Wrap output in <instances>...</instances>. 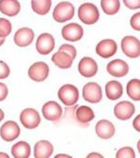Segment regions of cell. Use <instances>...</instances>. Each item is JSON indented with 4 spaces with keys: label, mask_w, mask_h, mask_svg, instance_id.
<instances>
[{
    "label": "cell",
    "mask_w": 140,
    "mask_h": 158,
    "mask_svg": "<svg viewBox=\"0 0 140 158\" xmlns=\"http://www.w3.org/2000/svg\"><path fill=\"white\" fill-rule=\"evenodd\" d=\"M78 71L84 77H92L97 73L98 65L91 57L85 56L80 60L78 64Z\"/></svg>",
    "instance_id": "cell-14"
},
{
    "label": "cell",
    "mask_w": 140,
    "mask_h": 158,
    "mask_svg": "<svg viewBox=\"0 0 140 158\" xmlns=\"http://www.w3.org/2000/svg\"><path fill=\"white\" fill-rule=\"evenodd\" d=\"M58 98L65 106H74L79 98V91L77 88L73 85L67 84L62 86L58 90Z\"/></svg>",
    "instance_id": "cell-3"
},
{
    "label": "cell",
    "mask_w": 140,
    "mask_h": 158,
    "mask_svg": "<svg viewBox=\"0 0 140 158\" xmlns=\"http://www.w3.org/2000/svg\"><path fill=\"white\" fill-rule=\"evenodd\" d=\"M75 116L77 121L80 123H90L93 118H95V114L93 112V110L86 106H81L77 107L76 111H75Z\"/></svg>",
    "instance_id": "cell-22"
},
{
    "label": "cell",
    "mask_w": 140,
    "mask_h": 158,
    "mask_svg": "<svg viewBox=\"0 0 140 158\" xmlns=\"http://www.w3.org/2000/svg\"><path fill=\"white\" fill-rule=\"evenodd\" d=\"M96 134L99 137L103 138V139H108L111 138L115 134V126L113 123L106 120L99 121L95 127Z\"/></svg>",
    "instance_id": "cell-17"
},
{
    "label": "cell",
    "mask_w": 140,
    "mask_h": 158,
    "mask_svg": "<svg viewBox=\"0 0 140 158\" xmlns=\"http://www.w3.org/2000/svg\"><path fill=\"white\" fill-rule=\"evenodd\" d=\"M8 93H9V90H8L7 86L3 83H0V102L5 100L8 96Z\"/></svg>",
    "instance_id": "cell-33"
},
{
    "label": "cell",
    "mask_w": 140,
    "mask_h": 158,
    "mask_svg": "<svg viewBox=\"0 0 140 158\" xmlns=\"http://www.w3.org/2000/svg\"><path fill=\"white\" fill-rule=\"evenodd\" d=\"M34 40V32L28 27L20 28L14 35V43L20 47H26L32 44Z\"/></svg>",
    "instance_id": "cell-15"
},
{
    "label": "cell",
    "mask_w": 140,
    "mask_h": 158,
    "mask_svg": "<svg viewBox=\"0 0 140 158\" xmlns=\"http://www.w3.org/2000/svg\"><path fill=\"white\" fill-rule=\"evenodd\" d=\"M117 158H134L135 153L134 150L130 147H124L121 148L117 152Z\"/></svg>",
    "instance_id": "cell-28"
},
{
    "label": "cell",
    "mask_w": 140,
    "mask_h": 158,
    "mask_svg": "<svg viewBox=\"0 0 140 158\" xmlns=\"http://www.w3.org/2000/svg\"><path fill=\"white\" fill-rule=\"evenodd\" d=\"M62 37L69 42H77L81 40L84 34L83 27L78 24H68L61 30Z\"/></svg>",
    "instance_id": "cell-12"
},
{
    "label": "cell",
    "mask_w": 140,
    "mask_h": 158,
    "mask_svg": "<svg viewBox=\"0 0 140 158\" xmlns=\"http://www.w3.org/2000/svg\"><path fill=\"white\" fill-rule=\"evenodd\" d=\"M127 94L134 101H140V80L132 79L127 84Z\"/></svg>",
    "instance_id": "cell-26"
},
{
    "label": "cell",
    "mask_w": 140,
    "mask_h": 158,
    "mask_svg": "<svg viewBox=\"0 0 140 158\" xmlns=\"http://www.w3.org/2000/svg\"><path fill=\"white\" fill-rule=\"evenodd\" d=\"M58 157H70V156L66 155V154H57V155H56V158H58Z\"/></svg>",
    "instance_id": "cell-38"
},
{
    "label": "cell",
    "mask_w": 140,
    "mask_h": 158,
    "mask_svg": "<svg viewBox=\"0 0 140 158\" xmlns=\"http://www.w3.org/2000/svg\"><path fill=\"white\" fill-rule=\"evenodd\" d=\"M74 16V7L72 3L63 1L58 3L53 12V17L57 23H65Z\"/></svg>",
    "instance_id": "cell-2"
},
{
    "label": "cell",
    "mask_w": 140,
    "mask_h": 158,
    "mask_svg": "<svg viewBox=\"0 0 140 158\" xmlns=\"http://www.w3.org/2000/svg\"><path fill=\"white\" fill-rule=\"evenodd\" d=\"M0 157H2V158H9V155L7 153H4V152H0Z\"/></svg>",
    "instance_id": "cell-37"
},
{
    "label": "cell",
    "mask_w": 140,
    "mask_h": 158,
    "mask_svg": "<svg viewBox=\"0 0 140 158\" xmlns=\"http://www.w3.org/2000/svg\"><path fill=\"white\" fill-rule=\"evenodd\" d=\"M55 48L54 37L49 33H43L39 36L36 42V49L41 55H48Z\"/></svg>",
    "instance_id": "cell-7"
},
{
    "label": "cell",
    "mask_w": 140,
    "mask_h": 158,
    "mask_svg": "<svg viewBox=\"0 0 140 158\" xmlns=\"http://www.w3.org/2000/svg\"><path fill=\"white\" fill-rule=\"evenodd\" d=\"M42 112L43 117L47 121L56 122L60 120L62 116V108L56 102L50 101L47 102L42 108Z\"/></svg>",
    "instance_id": "cell-10"
},
{
    "label": "cell",
    "mask_w": 140,
    "mask_h": 158,
    "mask_svg": "<svg viewBox=\"0 0 140 158\" xmlns=\"http://www.w3.org/2000/svg\"><path fill=\"white\" fill-rule=\"evenodd\" d=\"M52 61L60 69H69L72 65L73 59L65 52L58 51L52 56Z\"/></svg>",
    "instance_id": "cell-20"
},
{
    "label": "cell",
    "mask_w": 140,
    "mask_h": 158,
    "mask_svg": "<svg viewBox=\"0 0 140 158\" xmlns=\"http://www.w3.org/2000/svg\"><path fill=\"white\" fill-rule=\"evenodd\" d=\"M20 133H21V130H20L19 125L12 121L6 122L0 128V135H1L2 139L7 142L16 139L20 135Z\"/></svg>",
    "instance_id": "cell-9"
},
{
    "label": "cell",
    "mask_w": 140,
    "mask_h": 158,
    "mask_svg": "<svg viewBox=\"0 0 140 158\" xmlns=\"http://www.w3.org/2000/svg\"><path fill=\"white\" fill-rule=\"evenodd\" d=\"M130 24L134 30L136 31L140 30V12H137L134 15H133V17L131 18Z\"/></svg>",
    "instance_id": "cell-31"
},
{
    "label": "cell",
    "mask_w": 140,
    "mask_h": 158,
    "mask_svg": "<svg viewBox=\"0 0 140 158\" xmlns=\"http://www.w3.org/2000/svg\"><path fill=\"white\" fill-rule=\"evenodd\" d=\"M20 10L21 5L18 0H0V11L7 16H16Z\"/></svg>",
    "instance_id": "cell-18"
},
{
    "label": "cell",
    "mask_w": 140,
    "mask_h": 158,
    "mask_svg": "<svg viewBox=\"0 0 140 158\" xmlns=\"http://www.w3.org/2000/svg\"><path fill=\"white\" fill-rule=\"evenodd\" d=\"M20 121L24 127L35 129L41 123V116L34 108H27L20 114Z\"/></svg>",
    "instance_id": "cell-6"
},
{
    "label": "cell",
    "mask_w": 140,
    "mask_h": 158,
    "mask_svg": "<svg viewBox=\"0 0 140 158\" xmlns=\"http://www.w3.org/2000/svg\"><path fill=\"white\" fill-rule=\"evenodd\" d=\"M10 68L4 61L0 60V79H5L10 75Z\"/></svg>",
    "instance_id": "cell-30"
},
{
    "label": "cell",
    "mask_w": 140,
    "mask_h": 158,
    "mask_svg": "<svg viewBox=\"0 0 140 158\" xmlns=\"http://www.w3.org/2000/svg\"><path fill=\"white\" fill-rule=\"evenodd\" d=\"M105 93L110 100H117L122 96L123 93L122 85L117 81H110L105 86Z\"/></svg>",
    "instance_id": "cell-21"
},
{
    "label": "cell",
    "mask_w": 140,
    "mask_h": 158,
    "mask_svg": "<svg viewBox=\"0 0 140 158\" xmlns=\"http://www.w3.org/2000/svg\"><path fill=\"white\" fill-rule=\"evenodd\" d=\"M121 49L123 53L132 58L138 57L140 56V42L134 36H126L121 41Z\"/></svg>",
    "instance_id": "cell-5"
},
{
    "label": "cell",
    "mask_w": 140,
    "mask_h": 158,
    "mask_svg": "<svg viewBox=\"0 0 140 158\" xmlns=\"http://www.w3.org/2000/svg\"><path fill=\"white\" fill-rule=\"evenodd\" d=\"M117 51V45L115 41L110 39L103 40L96 46V53L103 58H108L114 56Z\"/></svg>",
    "instance_id": "cell-11"
},
{
    "label": "cell",
    "mask_w": 140,
    "mask_h": 158,
    "mask_svg": "<svg viewBox=\"0 0 140 158\" xmlns=\"http://www.w3.org/2000/svg\"><path fill=\"white\" fill-rule=\"evenodd\" d=\"M78 17L82 23L86 25H93L99 20L100 13L94 4L85 3L78 9Z\"/></svg>",
    "instance_id": "cell-1"
},
{
    "label": "cell",
    "mask_w": 140,
    "mask_h": 158,
    "mask_svg": "<svg viewBox=\"0 0 140 158\" xmlns=\"http://www.w3.org/2000/svg\"><path fill=\"white\" fill-rule=\"evenodd\" d=\"M106 70L108 73L115 77L125 76L129 72L128 64L121 59H114L107 64Z\"/></svg>",
    "instance_id": "cell-16"
},
{
    "label": "cell",
    "mask_w": 140,
    "mask_h": 158,
    "mask_svg": "<svg viewBox=\"0 0 140 158\" xmlns=\"http://www.w3.org/2000/svg\"><path fill=\"white\" fill-rule=\"evenodd\" d=\"M12 27L9 20L5 18H0V37L6 38L11 32Z\"/></svg>",
    "instance_id": "cell-27"
},
{
    "label": "cell",
    "mask_w": 140,
    "mask_h": 158,
    "mask_svg": "<svg viewBox=\"0 0 140 158\" xmlns=\"http://www.w3.org/2000/svg\"><path fill=\"white\" fill-rule=\"evenodd\" d=\"M5 39H6V38H1V37H0V46H1V45L4 44V42H5Z\"/></svg>",
    "instance_id": "cell-39"
},
{
    "label": "cell",
    "mask_w": 140,
    "mask_h": 158,
    "mask_svg": "<svg viewBox=\"0 0 140 158\" xmlns=\"http://www.w3.org/2000/svg\"><path fill=\"white\" fill-rule=\"evenodd\" d=\"M11 154L15 158H27L30 156V145L25 141H19L12 146Z\"/></svg>",
    "instance_id": "cell-23"
},
{
    "label": "cell",
    "mask_w": 140,
    "mask_h": 158,
    "mask_svg": "<svg viewBox=\"0 0 140 158\" xmlns=\"http://www.w3.org/2000/svg\"><path fill=\"white\" fill-rule=\"evenodd\" d=\"M88 157H103V155H101V154H98V153H90V154H89L88 155Z\"/></svg>",
    "instance_id": "cell-35"
},
{
    "label": "cell",
    "mask_w": 140,
    "mask_h": 158,
    "mask_svg": "<svg viewBox=\"0 0 140 158\" xmlns=\"http://www.w3.org/2000/svg\"><path fill=\"white\" fill-rule=\"evenodd\" d=\"M4 117H5L4 112L2 111V109H1V108H0V122L4 120Z\"/></svg>",
    "instance_id": "cell-36"
},
{
    "label": "cell",
    "mask_w": 140,
    "mask_h": 158,
    "mask_svg": "<svg viewBox=\"0 0 140 158\" xmlns=\"http://www.w3.org/2000/svg\"><path fill=\"white\" fill-rule=\"evenodd\" d=\"M52 0H32L31 8L39 15H45L50 11Z\"/></svg>",
    "instance_id": "cell-24"
},
{
    "label": "cell",
    "mask_w": 140,
    "mask_h": 158,
    "mask_svg": "<svg viewBox=\"0 0 140 158\" xmlns=\"http://www.w3.org/2000/svg\"><path fill=\"white\" fill-rule=\"evenodd\" d=\"M123 3L130 10L140 9V0H123Z\"/></svg>",
    "instance_id": "cell-32"
},
{
    "label": "cell",
    "mask_w": 140,
    "mask_h": 158,
    "mask_svg": "<svg viewBox=\"0 0 140 158\" xmlns=\"http://www.w3.org/2000/svg\"><path fill=\"white\" fill-rule=\"evenodd\" d=\"M101 7L105 14L114 15L119 10L121 4L119 0H101Z\"/></svg>",
    "instance_id": "cell-25"
},
{
    "label": "cell",
    "mask_w": 140,
    "mask_h": 158,
    "mask_svg": "<svg viewBox=\"0 0 140 158\" xmlns=\"http://www.w3.org/2000/svg\"><path fill=\"white\" fill-rule=\"evenodd\" d=\"M83 98L85 101L91 104L101 102L103 98L102 88L95 82H89L86 84L83 88Z\"/></svg>",
    "instance_id": "cell-4"
},
{
    "label": "cell",
    "mask_w": 140,
    "mask_h": 158,
    "mask_svg": "<svg viewBox=\"0 0 140 158\" xmlns=\"http://www.w3.org/2000/svg\"><path fill=\"white\" fill-rule=\"evenodd\" d=\"M54 147L47 140H41L34 146L35 158H48L53 154Z\"/></svg>",
    "instance_id": "cell-19"
},
{
    "label": "cell",
    "mask_w": 140,
    "mask_h": 158,
    "mask_svg": "<svg viewBox=\"0 0 140 158\" xmlns=\"http://www.w3.org/2000/svg\"><path fill=\"white\" fill-rule=\"evenodd\" d=\"M49 66L43 61H39L32 64L28 70V75L32 80L36 82H42L48 77Z\"/></svg>",
    "instance_id": "cell-8"
},
{
    "label": "cell",
    "mask_w": 140,
    "mask_h": 158,
    "mask_svg": "<svg viewBox=\"0 0 140 158\" xmlns=\"http://www.w3.org/2000/svg\"><path fill=\"white\" fill-rule=\"evenodd\" d=\"M133 125L134 127V129L138 132H140V115H138L136 118H135V120L134 121L133 123Z\"/></svg>",
    "instance_id": "cell-34"
},
{
    "label": "cell",
    "mask_w": 140,
    "mask_h": 158,
    "mask_svg": "<svg viewBox=\"0 0 140 158\" xmlns=\"http://www.w3.org/2000/svg\"><path fill=\"white\" fill-rule=\"evenodd\" d=\"M58 51L65 52L72 59H74L75 56H76V49H75V47L72 46V45H70V44H62L60 47H59V50Z\"/></svg>",
    "instance_id": "cell-29"
},
{
    "label": "cell",
    "mask_w": 140,
    "mask_h": 158,
    "mask_svg": "<svg viewBox=\"0 0 140 158\" xmlns=\"http://www.w3.org/2000/svg\"><path fill=\"white\" fill-rule=\"evenodd\" d=\"M134 111H135L134 106L127 101L118 103L117 105L115 106L114 108V113L116 118L121 121H127L129 118H131L134 114Z\"/></svg>",
    "instance_id": "cell-13"
}]
</instances>
